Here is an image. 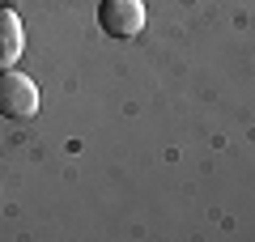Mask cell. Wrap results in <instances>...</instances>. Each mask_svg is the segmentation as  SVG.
Returning a JSON list of instances; mask_svg holds the SVG:
<instances>
[{
    "instance_id": "cell-1",
    "label": "cell",
    "mask_w": 255,
    "mask_h": 242,
    "mask_svg": "<svg viewBox=\"0 0 255 242\" xmlns=\"http://www.w3.org/2000/svg\"><path fill=\"white\" fill-rule=\"evenodd\" d=\"M0 115L4 119H34L38 115V85L21 72H0Z\"/></svg>"
},
{
    "instance_id": "cell-2",
    "label": "cell",
    "mask_w": 255,
    "mask_h": 242,
    "mask_svg": "<svg viewBox=\"0 0 255 242\" xmlns=\"http://www.w3.org/2000/svg\"><path fill=\"white\" fill-rule=\"evenodd\" d=\"M98 26L111 38H136L145 30V0H102Z\"/></svg>"
},
{
    "instance_id": "cell-3",
    "label": "cell",
    "mask_w": 255,
    "mask_h": 242,
    "mask_svg": "<svg viewBox=\"0 0 255 242\" xmlns=\"http://www.w3.org/2000/svg\"><path fill=\"white\" fill-rule=\"evenodd\" d=\"M26 47V30H21V17L13 9H0V72L13 68Z\"/></svg>"
}]
</instances>
